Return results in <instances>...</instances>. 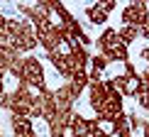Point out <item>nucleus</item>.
Segmentation results:
<instances>
[{
	"label": "nucleus",
	"instance_id": "obj_1",
	"mask_svg": "<svg viewBox=\"0 0 149 137\" xmlns=\"http://www.w3.org/2000/svg\"><path fill=\"white\" fill-rule=\"evenodd\" d=\"M120 20H122V27H142L147 20H149V5L147 3H127L120 12Z\"/></svg>",
	"mask_w": 149,
	"mask_h": 137
},
{
	"label": "nucleus",
	"instance_id": "obj_2",
	"mask_svg": "<svg viewBox=\"0 0 149 137\" xmlns=\"http://www.w3.org/2000/svg\"><path fill=\"white\" fill-rule=\"evenodd\" d=\"M20 81H27L34 88H47L44 68H42V61L37 57H22V78Z\"/></svg>",
	"mask_w": 149,
	"mask_h": 137
},
{
	"label": "nucleus",
	"instance_id": "obj_3",
	"mask_svg": "<svg viewBox=\"0 0 149 137\" xmlns=\"http://www.w3.org/2000/svg\"><path fill=\"white\" fill-rule=\"evenodd\" d=\"M88 103H91V108L95 110V115L100 113V108L108 103V91H105L103 81H91L88 83Z\"/></svg>",
	"mask_w": 149,
	"mask_h": 137
},
{
	"label": "nucleus",
	"instance_id": "obj_4",
	"mask_svg": "<svg viewBox=\"0 0 149 137\" xmlns=\"http://www.w3.org/2000/svg\"><path fill=\"white\" fill-rule=\"evenodd\" d=\"M73 93L69 88V83L59 86L56 91H54V103H56V113H64V110H73Z\"/></svg>",
	"mask_w": 149,
	"mask_h": 137
},
{
	"label": "nucleus",
	"instance_id": "obj_5",
	"mask_svg": "<svg viewBox=\"0 0 149 137\" xmlns=\"http://www.w3.org/2000/svg\"><path fill=\"white\" fill-rule=\"evenodd\" d=\"M117 42H120V37H117V29H113V27H105V29H103V34L95 39L98 54H103V57H105V54H108L110 49H113V47L117 44Z\"/></svg>",
	"mask_w": 149,
	"mask_h": 137
},
{
	"label": "nucleus",
	"instance_id": "obj_6",
	"mask_svg": "<svg viewBox=\"0 0 149 137\" xmlns=\"http://www.w3.org/2000/svg\"><path fill=\"white\" fill-rule=\"evenodd\" d=\"M120 113H125V110H122V98H108V103L100 108V113H98L95 117H98L100 122H103V120H110V122H113Z\"/></svg>",
	"mask_w": 149,
	"mask_h": 137
},
{
	"label": "nucleus",
	"instance_id": "obj_7",
	"mask_svg": "<svg viewBox=\"0 0 149 137\" xmlns=\"http://www.w3.org/2000/svg\"><path fill=\"white\" fill-rule=\"evenodd\" d=\"M37 101H39V105H42V117H44V120L49 122L52 120L54 115H56V103H54V91H44L42 93L39 98H37Z\"/></svg>",
	"mask_w": 149,
	"mask_h": 137
},
{
	"label": "nucleus",
	"instance_id": "obj_8",
	"mask_svg": "<svg viewBox=\"0 0 149 137\" xmlns=\"http://www.w3.org/2000/svg\"><path fill=\"white\" fill-rule=\"evenodd\" d=\"M69 83V88H71V93H73V98H78L81 93H83L86 88H88V83H91V78H88V71H76L73 76L66 81Z\"/></svg>",
	"mask_w": 149,
	"mask_h": 137
},
{
	"label": "nucleus",
	"instance_id": "obj_9",
	"mask_svg": "<svg viewBox=\"0 0 149 137\" xmlns=\"http://www.w3.org/2000/svg\"><path fill=\"white\" fill-rule=\"evenodd\" d=\"M69 132L73 137H91V120H86L83 115H73V122H71V127H69Z\"/></svg>",
	"mask_w": 149,
	"mask_h": 137
},
{
	"label": "nucleus",
	"instance_id": "obj_10",
	"mask_svg": "<svg viewBox=\"0 0 149 137\" xmlns=\"http://www.w3.org/2000/svg\"><path fill=\"white\" fill-rule=\"evenodd\" d=\"M10 125H12V135H20V137L34 132L32 120H29V117H22V115H12L10 117Z\"/></svg>",
	"mask_w": 149,
	"mask_h": 137
},
{
	"label": "nucleus",
	"instance_id": "obj_11",
	"mask_svg": "<svg viewBox=\"0 0 149 137\" xmlns=\"http://www.w3.org/2000/svg\"><path fill=\"white\" fill-rule=\"evenodd\" d=\"M110 125H113V127H110V135H115V137H132L130 125H127V113H120Z\"/></svg>",
	"mask_w": 149,
	"mask_h": 137
},
{
	"label": "nucleus",
	"instance_id": "obj_12",
	"mask_svg": "<svg viewBox=\"0 0 149 137\" xmlns=\"http://www.w3.org/2000/svg\"><path fill=\"white\" fill-rule=\"evenodd\" d=\"M137 91H139V78L137 76H125L122 73V83H120V93H122V98H134L137 96Z\"/></svg>",
	"mask_w": 149,
	"mask_h": 137
},
{
	"label": "nucleus",
	"instance_id": "obj_13",
	"mask_svg": "<svg viewBox=\"0 0 149 137\" xmlns=\"http://www.w3.org/2000/svg\"><path fill=\"white\" fill-rule=\"evenodd\" d=\"M105 59H108V61H120V64H125V61H130V47H125L122 42H117V44L110 49L108 54H105Z\"/></svg>",
	"mask_w": 149,
	"mask_h": 137
},
{
	"label": "nucleus",
	"instance_id": "obj_14",
	"mask_svg": "<svg viewBox=\"0 0 149 137\" xmlns=\"http://www.w3.org/2000/svg\"><path fill=\"white\" fill-rule=\"evenodd\" d=\"M117 37H120V42L125 47H130L132 42L139 39V29L137 27H120V29H117Z\"/></svg>",
	"mask_w": 149,
	"mask_h": 137
},
{
	"label": "nucleus",
	"instance_id": "obj_15",
	"mask_svg": "<svg viewBox=\"0 0 149 137\" xmlns=\"http://www.w3.org/2000/svg\"><path fill=\"white\" fill-rule=\"evenodd\" d=\"M86 17H88L93 24H105V22H108V15H105V12L98 8V3H95V5H88V8H86Z\"/></svg>",
	"mask_w": 149,
	"mask_h": 137
},
{
	"label": "nucleus",
	"instance_id": "obj_16",
	"mask_svg": "<svg viewBox=\"0 0 149 137\" xmlns=\"http://www.w3.org/2000/svg\"><path fill=\"white\" fill-rule=\"evenodd\" d=\"M88 64H91V71H95V73H103L105 68H108V64H110V61L105 59L103 54H95V57H91V61H88Z\"/></svg>",
	"mask_w": 149,
	"mask_h": 137
},
{
	"label": "nucleus",
	"instance_id": "obj_17",
	"mask_svg": "<svg viewBox=\"0 0 149 137\" xmlns=\"http://www.w3.org/2000/svg\"><path fill=\"white\" fill-rule=\"evenodd\" d=\"M0 44H12V37L8 32V17H0Z\"/></svg>",
	"mask_w": 149,
	"mask_h": 137
},
{
	"label": "nucleus",
	"instance_id": "obj_18",
	"mask_svg": "<svg viewBox=\"0 0 149 137\" xmlns=\"http://www.w3.org/2000/svg\"><path fill=\"white\" fill-rule=\"evenodd\" d=\"M142 122H144V117H139L137 113H130V115H127V125H130V132H137V130H142Z\"/></svg>",
	"mask_w": 149,
	"mask_h": 137
},
{
	"label": "nucleus",
	"instance_id": "obj_19",
	"mask_svg": "<svg viewBox=\"0 0 149 137\" xmlns=\"http://www.w3.org/2000/svg\"><path fill=\"white\" fill-rule=\"evenodd\" d=\"M137 103H139V108H144V110H149V88H139L137 91Z\"/></svg>",
	"mask_w": 149,
	"mask_h": 137
},
{
	"label": "nucleus",
	"instance_id": "obj_20",
	"mask_svg": "<svg viewBox=\"0 0 149 137\" xmlns=\"http://www.w3.org/2000/svg\"><path fill=\"white\" fill-rule=\"evenodd\" d=\"M98 8H100L105 15H110V12L117 8V3H115V0H103V3H98Z\"/></svg>",
	"mask_w": 149,
	"mask_h": 137
},
{
	"label": "nucleus",
	"instance_id": "obj_21",
	"mask_svg": "<svg viewBox=\"0 0 149 137\" xmlns=\"http://www.w3.org/2000/svg\"><path fill=\"white\" fill-rule=\"evenodd\" d=\"M0 108H10V93L5 91V86H0Z\"/></svg>",
	"mask_w": 149,
	"mask_h": 137
},
{
	"label": "nucleus",
	"instance_id": "obj_22",
	"mask_svg": "<svg viewBox=\"0 0 149 137\" xmlns=\"http://www.w3.org/2000/svg\"><path fill=\"white\" fill-rule=\"evenodd\" d=\"M139 78V88H149V68H144L142 73H137Z\"/></svg>",
	"mask_w": 149,
	"mask_h": 137
},
{
	"label": "nucleus",
	"instance_id": "obj_23",
	"mask_svg": "<svg viewBox=\"0 0 149 137\" xmlns=\"http://www.w3.org/2000/svg\"><path fill=\"white\" fill-rule=\"evenodd\" d=\"M125 76H137V68H134V61H125Z\"/></svg>",
	"mask_w": 149,
	"mask_h": 137
},
{
	"label": "nucleus",
	"instance_id": "obj_24",
	"mask_svg": "<svg viewBox=\"0 0 149 137\" xmlns=\"http://www.w3.org/2000/svg\"><path fill=\"white\" fill-rule=\"evenodd\" d=\"M139 37H142V39H149V20L139 27Z\"/></svg>",
	"mask_w": 149,
	"mask_h": 137
},
{
	"label": "nucleus",
	"instance_id": "obj_25",
	"mask_svg": "<svg viewBox=\"0 0 149 137\" xmlns=\"http://www.w3.org/2000/svg\"><path fill=\"white\" fill-rule=\"evenodd\" d=\"M91 137H113V135L105 132V130H95V132H91Z\"/></svg>",
	"mask_w": 149,
	"mask_h": 137
},
{
	"label": "nucleus",
	"instance_id": "obj_26",
	"mask_svg": "<svg viewBox=\"0 0 149 137\" xmlns=\"http://www.w3.org/2000/svg\"><path fill=\"white\" fill-rule=\"evenodd\" d=\"M142 137H149V120L142 122Z\"/></svg>",
	"mask_w": 149,
	"mask_h": 137
},
{
	"label": "nucleus",
	"instance_id": "obj_27",
	"mask_svg": "<svg viewBox=\"0 0 149 137\" xmlns=\"http://www.w3.org/2000/svg\"><path fill=\"white\" fill-rule=\"evenodd\" d=\"M142 59L147 61V68H149V47H147V49H142Z\"/></svg>",
	"mask_w": 149,
	"mask_h": 137
},
{
	"label": "nucleus",
	"instance_id": "obj_28",
	"mask_svg": "<svg viewBox=\"0 0 149 137\" xmlns=\"http://www.w3.org/2000/svg\"><path fill=\"white\" fill-rule=\"evenodd\" d=\"M5 76H8V73H5L3 68H0V86H3V78H5Z\"/></svg>",
	"mask_w": 149,
	"mask_h": 137
},
{
	"label": "nucleus",
	"instance_id": "obj_29",
	"mask_svg": "<svg viewBox=\"0 0 149 137\" xmlns=\"http://www.w3.org/2000/svg\"><path fill=\"white\" fill-rule=\"evenodd\" d=\"M0 137H3V135H0Z\"/></svg>",
	"mask_w": 149,
	"mask_h": 137
}]
</instances>
